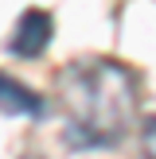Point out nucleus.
I'll use <instances>...</instances> for the list:
<instances>
[{
    "instance_id": "2",
    "label": "nucleus",
    "mask_w": 156,
    "mask_h": 159,
    "mask_svg": "<svg viewBox=\"0 0 156 159\" xmlns=\"http://www.w3.org/2000/svg\"><path fill=\"white\" fill-rule=\"evenodd\" d=\"M55 35V20L51 12H43V8H27V12L20 16V23H16L12 31V54H20V58H39V54L47 51V43H51Z\"/></svg>"
},
{
    "instance_id": "3",
    "label": "nucleus",
    "mask_w": 156,
    "mask_h": 159,
    "mask_svg": "<svg viewBox=\"0 0 156 159\" xmlns=\"http://www.w3.org/2000/svg\"><path fill=\"white\" fill-rule=\"evenodd\" d=\"M0 113H20V116H39L43 113V97L20 85L16 78L0 74Z\"/></svg>"
},
{
    "instance_id": "1",
    "label": "nucleus",
    "mask_w": 156,
    "mask_h": 159,
    "mask_svg": "<svg viewBox=\"0 0 156 159\" xmlns=\"http://www.w3.org/2000/svg\"><path fill=\"white\" fill-rule=\"evenodd\" d=\"M59 101L66 109L74 140L109 148L137 120L140 85H137V74L121 62L82 58L59 74Z\"/></svg>"
},
{
    "instance_id": "4",
    "label": "nucleus",
    "mask_w": 156,
    "mask_h": 159,
    "mask_svg": "<svg viewBox=\"0 0 156 159\" xmlns=\"http://www.w3.org/2000/svg\"><path fill=\"white\" fill-rule=\"evenodd\" d=\"M23 159H43V155H23Z\"/></svg>"
}]
</instances>
